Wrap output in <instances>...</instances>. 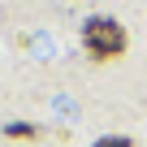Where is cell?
Segmentation results:
<instances>
[{"label": "cell", "instance_id": "cell-1", "mask_svg": "<svg viewBox=\"0 0 147 147\" xmlns=\"http://www.w3.org/2000/svg\"><path fill=\"white\" fill-rule=\"evenodd\" d=\"M82 48H87L95 61L121 56V52H125V30H121V22H113V18H91V22L82 26Z\"/></svg>", "mask_w": 147, "mask_h": 147}, {"label": "cell", "instance_id": "cell-2", "mask_svg": "<svg viewBox=\"0 0 147 147\" xmlns=\"http://www.w3.org/2000/svg\"><path fill=\"white\" fill-rule=\"evenodd\" d=\"M95 147H134V143H130V138H100Z\"/></svg>", "mask_w": 147, "mask_h": 147}, {"label": "cell", "instance_id": "cell-3", "mask_svg": "<svg viewBox=\"0 0 147 147\" xmlns=\"http://www.w3.org/2000/svg\"><path fill=\"white\" fill-rule=\"evenodd\" d=\"M9 134H13V138H30L35 130H30V125H9Z\"/></svg>", "mask_w": 147, "mask_h": 147}]
</instances>
